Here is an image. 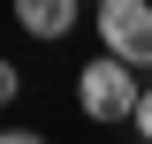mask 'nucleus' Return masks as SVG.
Masks as SVG:
<instances>
[{
  "instance_id": "nucleus-1",
  "label": "nucleus",
  "mask_w": 152,
  "mask_h": 144,
  "mask_svg": "<svg viewBox=\"0 0 152 144\" xmlns=\"http://www.w3.org/2000/svg\"><path fill=\"white\" fill-rule=\"evenodd\" d=\"M91 31H99V53L122 61L129 76L152 68V8H145V0H99Z\"/></svg>"
},
{
  "instance_id": "nucleus-2",
  "label": "nucleus",
  "mask_w": 152,
  "mask_h": 144,
  "mask_svg": "<svg viewBox=\"0 0 152 144\" xmlns=\"http://www.w3.org/2000/svg\"><path fill=\"white\" fill-rule=\"evenodd\" d=\"M137 99H145V84H137L122 61H84L76 68V106L91 114V121H137Z\"/></svg>"
},
{
  "instance_id": "nucleus-3",
  "label": "nucleus",
  "mask_w": 152,
  "mask_h": 144,
  "mask_svg": "<svg viewBox=\"0 0 152 144\" xmlns=\"http://www.w3.org/2000/svg\"><path fill=\"white\" fill-rule=\"evenodd\" d=\"M15 23L31 38H69L76 31V0H15Z\"/></svg>"
},
{
  "instance_id": "nucleus-4",
  "label": "nucleus",
  "mask_w": 152,
  "mask_h": 144,
  "mask_svg": "<svg viewBox=\"0 0 152 144\" xmlns=\"http://www.w3.org/2000/svg\"><path fill=\"white\" fill-rule=\"evenodd\" d=\"M15 99H23V68H15V61H0V106H15Z\"/></svg>"
},
{
  "instance_id": "nucleus-5",
  "label": "nucleus",
  "mask_w": 152,
  "mask_h": 144,
  "mask_svg": "<svg viewBox=\"0 0 152 144\" xmlns=\"http://www.w3.org/2000/svg\"><path fill=\"white\" fill-rule=\"evenodd\" d=\"M137 137L152 144V84H145V99H137Z\"/></svg>"
},
{
  "instance_id": "nucleus-6",
  "label": "nucleus",
  "mask_w": 152,
  "mask_h": 144,
  "mask_svg": "<svg viewBox=\"0 0 152 144\" xmlns=\"http://www.w3.org/2000/svg\"><path fill=\"white\" fill-rule=\"evenodd\" d=\"M0 144H46L38 129H0Z\"/></svg>"
},
{
  "instance_id": "nucleus-7",
  "label": "nucleus",
  "mask_w": 152,
  "mask_h": 144,
  "mask_svg": "<svg viewBox=\"0 0 152 144\" xmlns=\"http://www.w3.org/2000/svg\"><path fill=\"white\" fill-rule=\"evenodd\" d=\"M0 129H8V121H0Z\"/></svg>"
}]
</instances>
